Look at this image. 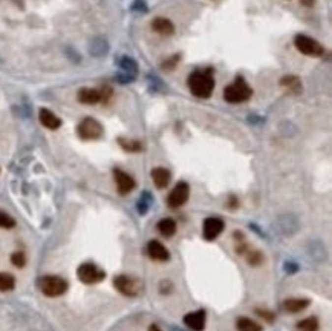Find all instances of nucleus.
<instances>
[{"label":"nucleus","instance_id":"16","mask_svg":"<svg viewBox=\"0 0 332 331\" xmlns=\"http://www.w3.org/2000/svg\"><path fill=\"white\" fill-rule=\"evenodd\" d=\"M151 28H153V31H156L161 35H172L175 33L173 23L165 17H156L153 20V23H151Z\"/></svg>","mask_w":332,"mask_h":331},{"label":"nucleus","instance_id":"4","mask_svg":"<svg viewBox=\"0 0 332 331\" xmlns=\"http://www.w3.org/2000/svg\"><path fill=\"white\" fill-rule=\"evenodd\" d=\"M294 46L297 48V51H300L305 55H309V57H322V55L325 54V49L319 41L308 37V35H302V34L296 35L294 37Z\"/></svg>","mask_w":332,"mask_h":331},{"label":"nucleus","instance_id":"2","mask_svg":"<svg viewBox=\"0 0 332 331\" xmlns=\"http://www.w3.org/2000/svg\"><path fill=\"white\" fill-rule=\"evenodd\" d=\"M251 95H253L251 88L248 86V83L242 77H238L224 91V99L228 103H233V104L243 103V101H246L248 99H250Z\"/></svg>","mask_w":332,"mask_h":331},{"label":"nucleus","instance_id":"15","mask_svg":"<svg viewBox=\"0 0 332 331\" xmlns=\"http://www.w3.org/2000/svg\"><path fill=\"white\" fill-rule=\"evenodd\" d=\"M151 179H153V183L158 189H164L169 186L172 175L165 167H156L151 170Z\"/></svg>","mask_w":332,"mask_h":331},{"label":"nucleus","instance_id":"28","mask_svg":"<svg viewBox=\"0 0 332 331\" xmlns=\"http://www.w3.org/2000/svg\"><path fill=\"white\" fill-rule=\"evenodd\" d=\"M302 2V5H305V6H312L314 5V0H300Z\"/></svg>","mask_w":332,"mask_h":331},{"label":"nucleus","instance_id":"8","mask_svg":"<svg viewBox=\"0 0 332 331\" xmlns=\"http://www.w3.org/2000/svg\"><path fill=\"white\" fill-rule=\"evenodd\" d=\"M114 284H115V288L124 296H136L140 293V282L133 279L132 276L120 274L115 278Z\"/></svg>","mask_w":332,"mask_h":331},{"label":"nucleus","instance_id":"19","mask_svg":"<svg viewBox=\"0 0 332 331\" xmlns=\"http://www.w3.org/2000/svg\"><path fill=\"white\" fill-rule=\"evenodd\" d=\"M236 327H238V331H262V325L250 319V317H239Z\"/></svg>","mask_w":332,"mask_h":331},{"label":"nucleus","instance_id":"14","mask_svg":"<svg viewBox=\"0 0 332 331\" xmlns=\"http://www.w3.org/2000/svg\"><path fill=\"white\" fill-rule=\"evenodd\" d=\"M38 117H40V123L43 124L45 128L51 129V131H55V129H59L61 126V120L55 115L54 112H51L49 109H45V107L40 109Z\"/></svg>","mask_w":332,"mask_h":331},{"label":"nucleus","instance_id":"27","mask_svg":"<svg viewBox=\"0 0 332 331\" xmlns=\"http://www.w3.org/2000/svg\"><path fill=\"white\" fill-rule=\"evenodd\" d=\"M256 313L262 317V319H265L267 322H270V324H272L274 322V314L271 313V311H262V310H256Z\"/></svg>","mask_w":332,"mask_h":331},{"label":"nucleus","instance_id":"22","mask_svg":"<svg viewBox=\"0 0 332 331\" xmlns=\"http://www.w3.org/2000/svg\"><path fill=\"white\" fill-rule=\"evenodd\" d=\"M299 331H319V321L317 317H306L297 324Z\"/></svg>","mask_w":332,"mask_h":331},{"label":"nucleus","instance_id":"11","mask_svg":"<svg viewBox=\"0 0 332 331\" xmlns=\"http://www.w3.org/2000/svg\"><path fill=\"white\" fill-rule=\"evenodd\" d=\"M114 175H115L118 192L121 193V195H127V193H130L135 189V179L129 173L122 172L120 169H115Z\"/></svg>","mask_w":332,"mask_h":331},{"label":"nucleus","instance_id":"7","mask_svg":"<svg viewBox=\"0 0 332 331\" xmlns=\"http://www.w3.org/2000/svg\"><path fill=\"white\" fill-rule=\"evenodd\" d=\"M188 197H190V187L187 183H178L173 190L170 192V195L167 198V204L170 209H178V207L184 205L187 201H188Z\"/></svg>","mask_w":332,"mask_h":331},{"label":"nucleus","instance_id":"20","mask_svg":"<svg viewBox=\"0 0 332 331\" xmlns=\"http://www.w3.org/2000/svg\"><path fill=\"white\" fill-rule=\"evenodd\" d=\"M280 83H282V86L286 88L289 92H293V94L302 92V83H300V80H299L297 77H294V75L283 77V78L280 80Z\"/></svg>","mask_w":332,"mask_h":331},{"label":"nucleus","instance_id":"5","mask_svg":"<svg viewBox=\"0 0 332 331\" xmlns=\"http://www.w3.org/2000/svg\"><path fill=\"white\" fill-rule=\"evenodd\" d=\"M77 276H78V279L83 284L92 285V284L101 282L106 278V273L100 267H96L95 264H92V262H85V264H81L78 267Z\"/></svg>","mask_w":332,"mask_h":331},{"label":"nucleus","instance_id":"23","mask_svg":"<svg viewBox=\"0 0 332 331\" xmlns=\"http://www.w3.org/2000/svg\"><path fill=\"white\" fill-rule=\"evenodd\" d=\"M118 143H120V146L124 150H127V152H140V150H143V144L140 141L126 140V138H120Z\"/></svg>","mask_w":332,"mask_h":331},{"label":"nucleus","instance_id":"12","mask_svg":"<svg viewBox=\"0 0 332 331\" xmlns=\"http://www.w3.org/2000/svg\"><path fill=\"white\" fill-rule=\"evenodd\" d=\"M205 311L204 310H198V311H193V313H188L184 316V324L193 330V331H204L205 328Z\"/></svg>","mask_w":332,"mask_h":331},{"label":"nucleus","instance_id":"6","mask_svg":"<svg viewBox=\"0 0 332 331\" xmlns=\"http://www.w3.org/2000/svg\"><path fill=\"white\" fill-rule=\"evenodd\" d=\"M77 131L83 140H96L103 135V126L95 118H85L78 124Z\"/></svg>","mask_w":332,"mask_h":331},{"label":"nucleus","instance_id":"25","mask_svg":"<svg viewBox=\"0 0 332 331\" xmlns=\"http://www.w3.org/2000/svg\"><path fill=\"white\" fill-rule=\"evenodd\" d=\"M11 262H12L14 267H19V268L25 267V264H26V256H25V253H22V252L12 253L11 255Z\"/></svg>","mask_w":332,"mask_h":331},{"label":"nucleus","instance_id":"18","mask_svg":"<svg viewBox=\"0 0 332 331\" xmlns=\"http://www.w3.org/2000/svg\"><path fill=\"white\" fill-rule=\"evenodd\" d=\"M158 232L165 238H170L176 233V221L172 218H164L158 223Z\"/></svg>","mask_w":332,"mask_h":331},{"label":"nucleus","instance_id":"10","mask_svg":"<svg viewBox=\"0 0 332 331\" xmlns=\"http://www.w3.org/2000/svg\"><path fill=\"white\" fill-rule=\"evenodd\" d=\"M224 229H225V224L220 218H214V216L207 218L204 221V238L207 241H213L224 232Z\"/></svg>","mask_w":332,"mask_h":331},{"label":"nucleus","instance_id":"17","mask_svg":"<svg viewBox=\"0 0 332 331\" xmlns=\"http://www.w3.org/2000/svg\"><path fill=\"white\" fill-rule=\"evenodd\" d=\"M309 300L308 299H288V300H285V303H283V307H285V310L288 311V313H300V311H303L305 308H308V305H309Z\"/></svg>","mask_w":332,"mask_h":331},{"label":"nucleus","instance_id":"9","mask_svg":"<svg viewBox=\"0 0 332 331\" xmlns=\"http://www.w3.org/2000/svg\"><path fill=\"white\" fill-rule=\"evenodd\" d=\"M110 89H92V88H83L78 92V100L85 104H96L100 101H104L107 97H110Z\"/></svg>","mask_w":332,"mask_h":331},{"label":"nucleus","instance_id":"1","mask_svg":"<svg viewBox=\"0 0 332 331\" xmlns=\"http://www.w3.org/2000/svg\"><path fill=\"white\" fill-rule=\"evenodd\" d=\"M188 88L191 94L198 97V99H209L214 89V78L211 69L193 72L188 78Z\"/></svg>","mask_w":332,"mask_h":331},{"label":"nucleus","instance_id":"13","mask_svg":"<svg viewBox=\"0 0 332 331\" xmlns=\"http://www.w3.org/2000/svg\"><path fill=\"white\" fill-rule=\"evenodd\" d=\"M147 255L153 261H159V262H164V261L170 259L169 250L159 241H150L147 244Z\"/></svg>","mask_w":332,"mask_h":331},{"label":"nucleus","instance_id":"29","mask_svg":"<svg viewBox=\"0 0 332 331\" xmlns=\"http://www.w3.org/2000/svg\"><path fill=\"white\" fill-rule=\"evenodd\" d=\"M149 331H162V330H161L156 324H151V325L149 327Z\"/></svg>","mask_w":332,"mask_h":331},{"label":"nucleus","instance_id":"3","mask_svg":"<svg viewBox=\"0 0 332 331\" xmlns=\"http://www.w3.org/2000/svg\"><path fill=\"white\" fill-rule=\"evenodd\" d=\"M40 292L48 298H57L66 293L67 282L60 276H43L38 281Z\"/></svg>","mask_w":332,"mask_h":331},{"label":"nucleus","instance_id":"26","mask_svg":"<svg viewBox=\"0 0 332 331\" xmlns=\"http://www.w3.org/2000/svg\"><path fill=\"white\" fill-rule=\"evenodd\" d=\"M262 262H264V256L259 252H251L248 253V264L250 265H260Z\"/></svg>","mask_w":332,"mask_h":331},{"label":"nucleus","instance_id":"21","mask_svg":"<svg viewBox=\"0 0 332 331\" xmlns=\"http://www.w3.org/2000/svg\"><path fill=\"white\" fill-rule=\"evenodd\" d=\"M16 287V278L9 273H0V292H11Z\"/></svg>","mask_w":332,"mask_h":331},{"label":"nucleus","instance_id":"24","mask_svg":"<svg viewBox=\"0 0 332 331\" xmlns=\"http://www.w3.org/2000/svg\"><path fill=\"white\" fill-rule=\"evenodd\" d=\"M14 226H16V221H14V218H11L8 213L0 210V227H2V229H12Z\"/></svg>","mask_w":332,"mask_h":331}]
</instances>
